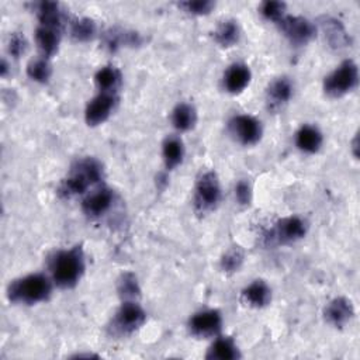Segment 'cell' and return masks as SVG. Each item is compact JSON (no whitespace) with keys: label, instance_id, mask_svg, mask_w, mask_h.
Listing matches in <instances>:
<instances>
[{"label":"cell","instance_id":"obj_1","mask_svg":"<svg viewBox=\"0 0 360 360\" xmlns=\"http://www.w3.org/2000/svg\"><path fill=\"white\" fill-rule=\"evenodd\" d=\"M53 283L60 288L75 287L84 271V255L80 246L56 252L51 259Z\"/></svg>","mask_w":360,"mask_h":360},{"label":"cell","instance_id":"obj_2","mask_svg":"<svg viewBox=\"0 0 360 360\" xmlns=\"http://www.w3.org/2000/svg\"><path fill=\"white\" fill-rule=\"evenodd\" d=\"M103 174L101 165L93 158L77 160L70 170V174L63 179L58 187V194L63 198H70L83 194L90 186L100 181Z\"/></svg>","mask_w":360,"mask_h":360},{"label":"cell","instance_id":"obj_3","mask_svg":"<svg viewBox=\"0 0 360 360\" xmlns=\"http://www.w3.org/2000/svg\"><path fill=\"white\" fill-rule=\"evenodd\" d=\"M52 291L51 280L44 274H28L10 283L7 297L11 302L32 305L46 301Z\"/></svg>","mask_w":360,"mask_h":360},{"label":"cell","instance_id":"obj_4","mask_svg":"<svg viewBox=\"0 0 360 360\" xmlns=\"http://www.w3.org/2000/svg\"><path fill=\"white\" fill-rule=\"evenodd\" d=\"M359 84V68L352 59L343 60L323 79V91L329 97H342Z\"/></svg>","mask_w":360,"mask_h":360},{"label":"cell","instance_id":"obj_5","mask_svg":"<svg viewBox=\"0 0 360 360\" xmlns=\"http://www.w3.org/2000/svg\"><path fill=\"white\" fill-rule=\"evenodd\" d=\"M221 200V186L214 172L202 173L194 188V208L200 214L214 210Z\"/></svg>","mask_w":360,"mask_h":360},{"label":"cell","instance_id":"obj_6","mask_svg":"<svg viewBox=\"0 0 360 360\" xmlns=\"http://www.w3.org/2000/svg\"><path fill=\"white\" fill-rule=\"evenodd\" d=\"M307 225L300 217H287L280 219L266 235L267 245H287L300 240L305 236Z\"/></svg>","mask_w":360,"mask_h":360},{"label":"cell","instance_id":"obj_7","mask_svg":"<svg viewBox=\"0 0 360 360\" xmlns=\"http://www.w3.org/2000/svg\"><path fill=\"white\" fill-rule=\"evenodd\" d=\"M146 321L143 308L135 301H124L117 311L111 329L117 335H129L139 329Z\"/></svg>","mask_w":360,"mask_h":360},{"label":"cell","instance_id":"obj_8","mask_svg":"<svg viewBox=\"0 0 360 360\" xmlns=\"http://www.w3.org/2000/svg\"><path fill=\"white\" fill-rule=\"evenodd\" d=\"M278 25L284 35L288 38V41L294 45H305L308 44L316 32L315 25L301 17V15H284L280 21Z\"/></svg>","mask_w":360,"mask_h":360},{"label":"cell","instance_id":"obj_9","mask_svg":"<svg viewBox=\"0 0 360 360\" xmlns=\"http://www.w3.org/2000/svg\"><path fill=\"white\" fill-rule=\"evenodd\" d=\"M229 131L242 145H255L262 138V124L252 115L239 114L231 118Z\"/></svg>","mask_w":360,"mask_h":360},{"label":"cell","instance_id":"obj_10","mask_svg":"<svg viewBox=\"0 0 360 360\" xmlns=\"http://www.w3.org/2000/svg\"><path fill=\"white\" fill-rule=\"evenodd\" d=\"M222 316L217 309H207L197 312L188 322V329L193 336L200 339L214 338L221 332Z\"/></svg>","mask_w":360,"mask_h":360},{"label":"cell","instance_id":"obj_11","mask_svg":"<svg viewBox=\"0 0 360 360\" xmlns=\"http://www.w3.org/2000/svg\"><path fill=\"white\" fill-rule=\"evenodd\" d=\"M115 101H117L115 93L100 91L94 98H91L84 111V120L87 125L96 127L103 124L112 112Z\"/></svg>","mask_w":360,"mask_h":360},{"label":"cell","instance_id":"obj_12","mask_svg":"<svg viewBox=\"0 0 360 360\" xmlns=\"http://www.w3.org/2000/svg\"><path fill=\"white\" fill-rule=\"evenodd\" d=\"M319 22H321L319 25H321L323 38L332 49L340 51L352 45V38L346 31L345 25L339 20L325 15V17H321Z\"/></svg>","mask_w":360,"mask_h":360},{"label":"cell","instance_id":"obj_13","mask_svg":"<svg viewBox=\"0 0 360 360\" xmlns=\"http://www.w3.org/2000/svg\"><path fill=\"white\" fill-rule=\"evenodd\" d=\"M325 319L328 323H330L335 328H343L346 326L350 319L354 315V309H353V304L350 300L345 298V297H338L333 298L323 311Z\"/></svg>","mask_w":360,"mask_h":360},{"label":"cell","instance_id":"obj_14","mask_svg":"<svg viewBox=\"0 0 360 360\" xmlns=\"http://www.w3.org/2000/svg\"><path fill=\"white\" fill-rule=\"evenodd\" d=\"M250 69L245 63H232L224 75V89L231 94L242 93L250 83Z\"/></svg>","mask_w":360,"mask_h":360},{"label":"cell","instance_id":"obj_15","mask_svg":"<svg viewBox=\"0 0 360 360\" xmlns=\"http://www.w3.org/2000/svg\"><path fill=\"white\" fill-rule=\"evenodd\" d=\"M292 96V83L287 77L274 79L266 91V101L270 110H278L285 105Z\"/></svg>","mask_w":360,"mask_h":360},{"label":"cell","instance_id":"obj_16","mask_svg":"<svg viewBox=\"0 0 360 360\" xmlns=\"http://www.w3.org/2000/svg\"><path fill=\"white\" fill-rule=\"evenodd\" d=\"M111 202H112V193H111V190L103 187V188H98L94 193L89 194L83 200L82 208H83V212L87 217L96 218V217L103 215L111 207Z\"/></svg>","mask_w":360,"mask_h":360},{"label":"cell","instance_id":"obj_17","mask_svg":"<svg viewBox=\"0 0 360 360\" xmlns=\"http://www.w3.org/2000/svg\"><path fill=\"white\" fill-rule=\"evenodd\" d=\"M35 42L42 58H51L58 52L60 42V30L46 25H39L35 30Z\"/></svg>","mask_w":360,"mask_h":360},{"label":"cell","instance_id":"obj_18","mask_svg":"<svg viewBox=\"0 0 360 360\" xmlns=\"http://www.w3.org/2000/svg\"><path fill=\"white\" fill-rule=\"evenodd\" d=\"M142 38L138 32L122 30V28H110L104 32V46L108 51H117L121 46H136L141 45Z\"/></svg>","mask_w":360,"mask_h":360},{"label":"cell","instance_id":"obj_19","mask_svg":"<svg viewBox=\"0 0 360 360\" xmlns=\"http://www.w3.org/2000/svg\"><path fill=\"white\" fill-rule=\"evenodd\" d=\"M243 301L253 308H263L271 301V290L263 280H255L242 290Z\"/></svg>","mask_w":360,"mask_h":360},{"label":"cell","instance_id":"obj_20","mask_svg":"<svg viewBox=\"0 0 360 360\" xmlns=\"http://www.w3.org/2000/svg\"><path fill=\"white\" fill-rule=\"evenodd\" d=\"M323 142L322 132L314 125H302L295 134V145L305 153H315Z\"/></svg>","mask_w":360,"mask_h":360},{"label":"cell","instance_id":"obj_21","mask_svg":"<svg viewBox=\"0 0 360 360\" xmlns=\"http://www.w3.org/2000/svg\"><path fill=\"white\" fill-rule=\"evenodd\" d=\"M205 357L210 360H233L239 359L240 353L231 338H218L210 346Z\"/></svg>","mask_w":360,"mask_h":360},{"label":"cell","instance_id":"obj_22","mask_svg":"<svg viewBox=\"0 0 360 360\" xmlns=\"http://www.w3.org/2000/svg\"><path fill=\"white\" fill-rule=\"evenodd\" d=\"M197 121L195 108L188 103H180L172 112V124L177 131H190Z\"/></svg>","mask_w":360,"mask_h":360},{"label":"cell","instance_id":"obj_23","mask_svg":"<svg viewBox=\"0 0 360 360\" xmlns=\"http://www.w3.org/2000/svg\"><path fill=\"white\" fill-rule=\"evenodd\" d=\"M162 155H163V162L167 170H173L174 167H177L181 163L184 156V148L180 138L167 136L163 142Z\"/></svg>","mask_w":360,"mask_h":360},{"label":"cell","instance_id":"obj_24","mask_svg":"<svg viewBox=\"0 0 360 360\" xmlns=\"http://www.w3.org/2000/svg\"><path fill=\"white\" fill-rule=\"evenodd\" d=\"M37 13H38L39 25H46V27H53V28L60 30L62 21H63V14H62L58 3L42 1L38 4Z\"/></svg>","mask_w":360,"mask_h":360},{"label":"cell","instance_id":"obj_25","mask_svg":"<svg viewBox=\"0 0 360 360\" xmlns=\"http://www.w3.org/2000/svg\"><path fill=\"white\" fill-rule=\"evenodd\" d=\"M96 86L103 93H115L121 83V73L114 66H104L97 70L94 76Z\"/></svg>","mask_w":360,"mask_h":360},{"label":"cell","instance_id":"obj_26","mask_svg":"<svg viewBox=\"0 0 360 360\" xmlns=\"http://www.w3.org/2000/svg\"><path fill=\"white\" fill-rule=\"evenodd\" d=\"M239 27L235 20H225L222 21L214 32V38L218 45L224 48H229L239 41Z\"/></svg>","mask_w":360,"mask_h":360},{"label":"cell","instance_id":"obj_27","mask_svg":"<svg viewBox=\"0 0 360 360\" xmlns=\"http://www.w3.org/2000/svg\"><path fill=\"white\" fill-rule=\"evenodd\" d=\"M96 34V22L91 18H76L70 24V35L77 42H86Z\"/></svg>","mask_w":360,"mask_h":360},{"label":"cell","instance_id":"obj_28","mask_svg":"<svg viewBox=\"0 0 360 360\" xmlns=\"http://www.w3.org/2000/svg\"><path fill=\"white\" fill-rule=\"evenodd\" d=\"M27 75L31 80L38 83H46L51 79L52 68L46 58H37L32 59L27 65Z\"/></svg>","mask_w":360,"mask_h":360},{"label":"cell","instance_id":"obj_29","mask_svg":"<svg viewBox=\"0 0 360 360\" xmlns=\"http://www.w3.org/2000/svg\"><path fill=\"white\" fill-rule=\"evenodd\" d=\"M117 290L125 301H135V298L139 297V292H141L135 274L129 271L121 274V277L118 278Z\"/></svg>","mask_w":360,"mask_h":360},{"label":"cell","instance_id":"obj_30","mask_svg":"<svg viewBox=\"0 0 360 360\" xmlns=\"http://www.w3.org/2000/svg\"><path fill=\"white\" fill-rule=\"evenodd\" d=\"M243 263V250L239 246H233L229 250L225 252V255L221 257V270L231 274L240 269Z\"/></svg>","mask_w":360,"mask_h":360},{"label":"cell","instance_id":"obj_31","mask_svg":"<svg viewBox=\"0 0 360 360\" xmlns=\"http://www.w3.org/2000/svg\"><path fill=\"white\" fill-rule=\"evenodd\" d=\"M260 14L269 20L278 22L285 15V3L283 1H264L260 6Z\"/></svg>","mask_w":360,"mask_h":360},{"label":"cell","instance_id":"obj_32","mask_svg":"<svg viewBox=\"0 0 360 360\" xmlns=\"http://www.w3.org/2000/svg\"><path fill=\"white\" fill-rule=\"evenodd\" d=\"M214 3L210 0H188L179 3V7L193 15H205L214 8Z\"/></svg>","mask_w":360,"mask_h":360},{"label":"cell","instance_id":"obj_33","mask_svg":"<svg viewBox=\"0 0 360 360\" xmlns=\"http://www.w3.org/2000/svg\"><path fill=\"white\" fill-rule=\"evenodd\" d=\"M28 48V44H27V39L20 32H13L11 37H10V41H8V52L13 58H20L21 55L25 53Z\"/></svg>","mask_w":360,"mask_h":360},{"label":"cell","instance_id":"obj_34","mask_svg":"<svg viewBox=\"0 0 360 360\" xmlns=\"http://www.w3.org/2000/svg\"><path fill=\"white\" fill-rule=\"evenodd\" d=\"M235 197H236L238 202L242 204V205H246V204L250 202L252 188H250L248 181H245V180L238 181V184L235 186Z\"/></svg>","mask_w":360,"mask_h":360}]
</instances>
